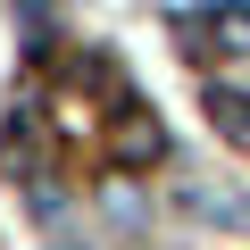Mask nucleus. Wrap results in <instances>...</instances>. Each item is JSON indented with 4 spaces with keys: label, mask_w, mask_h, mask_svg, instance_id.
<instances>
[{
    "label": "nucleus",
    "mask_w": 250,
    "mask_h": 250,
    "mask_svg": "<svg viewBox=\"0 0 250 250\" xmlns=\"http://www.w3.org/2000/svg\"><path fill=\"white\" fill-rule=\"evenodd\" d=\"M108 150H117L125 167H150V159H159V117L125 100V108H117V134H108Z\"/></svg>",
    "instance_id": "obj_1"
},
{
    "label": "nucleus",
    "mask_w": 250,
    "mask_h": 250,
    "mask_svg": "<svg viewBox=\"0 0 250 250\" xmlns=\"http://www.w3.org/2000/svg\"><path fill=\"white\" fill-rule=\"evenodd\" d=\"M200 34H208L217 50H233V59H250V0H217V9L200 17Z\"/></svg>",
    "instance_id": "obj_2"
},
{
    "label": "nucleus",
    "mask_w": 250,
    "mask_h": 250,
    "mask_svg": "<svg viewBox=\"0 0 250 250\" xmlns=\"http://www.w3.org/2000/svg\"><path fill=\"white\" fill-rule=\"evenodd\" d=\"M208 125H217V134L250 159V100H242V92H208Z\"/></svg>",
    "instance_id": "obj_3"
}]
</instances>
